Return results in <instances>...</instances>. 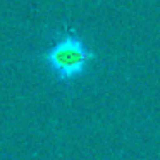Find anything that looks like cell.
<instances>
[{
  "label": "cell",
  "mask_w": 160,
  "mask_h": 160,
  "mask_svg": "<svg viewBox=\"0 0 160 160\" xmlns=\"http://www.w3.org/2000/svg\"><path fill=\"white\" fill-rule=\"evenodd\" d=\"M36 59L48 69L57 84L69 88L90 76L91 64L97 60V52L76 28L60 26L50 31L48 45Z\"/></svg>",
  "instance_id": "1"
}]
</instances>
